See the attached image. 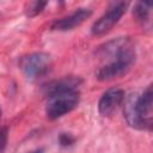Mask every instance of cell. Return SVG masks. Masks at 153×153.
Segmentation results:
<instances>
[{
  "mask_svg": "<svg viewBox=\"0 0 153 153\" xmlns=\"http://www.w3.org/2000/svg\"><path fill=\"white\" fill-rule=\"evenodd\" d=\"M79 98L80 97L78 91H71L48 97L49 102L45 108L47 117L50 120H56L67 115L76 108L79 104Z\"/></svg>",
  "mask_w": 153,
  "mask_h": 153,
  "instance_id": "6da1fadb",
  "label": "cell"
},
{
  "mask_svg": "<svg viewBox=\"0 0 153 153\" xmlns=\"http://www.w3.org/2000/svg\"><path fill=\"white\" fill-rule=\"evenodd\" d=\"M51 66V57L47 53H32L23 56L19 61V67L29 79H36L48 73Z\"/></svg>",
  "mask_w": 153,
  "mask_h": 153,
  "instance_id": "7a4b0ae2",
  "label": "cell"
},
{
  "mask_svg": "<svg viewBox=\"0 0 153 153\" xmlns=\"http://www.w3.org/2000/svg\"><path fill=\"white\" fill-rule=\"evenodd\" d=\"M127 6H128L127 2L114 4L111 7H109V10L102 17H99L93 23V25L91 27V32L96 36H100V35L109 32L114 27V25H116L118 23V20L126 12Z\"/></svg>",
  "mask_w": 153,
  "mask_h": 153,
  "instance_id": "3957f363",
  "label": "cell"
},
{
  "mask_svg": "<svg viewBox=\"0 0 153 153\" xmlns=\"http://www.w3.org/2000/svg\"><path fill=\"white\" fill-rule=\"evenodd\" d=\"M135 97L130 96L124 105V116L127 120V123L140 130H148L153 131V117H142L140 116L135 110Z\"/></svg>",
  "mask_w": 153,
  "mask_h": 153,
  "instance_id": "277c9868",
  "label": "cell"
},
{
  "mask_svg": "<svg viewBox=\"0 0 153 153\" xmlns=\"http://www.w3.org/2000/svg\"><path fill=\"white\" fill-rule=\"evenodd\" d=\"M92 12L88 8H78L75 12L72 14L56 19L51 24V30H57V31H69L73 30L78 26H80L86 19L91 17Z\"/></svg>",
  "mask_w": 153,
  "mask_h": 153,
  "instance_id": "5b68a950",
  "label": "cell"
},
{
  "mask_svg": "<svg viewBox=\"0 0 153 153\" xmlns=\"http://www.w3.org/2000/svg\"><path fill=\"white\" fill-rule=\"evenodd\" d=\"M123 99H124V91L118 87H114L105 91L98 102L99 114L103 116H109L118 108V105H121Z\"/></svg>",
  "mask_w": 153,
  "mask_h": 153,
  "instance_id": "8992f818",
  "label": "cell"
},
{
  "mask_svg": "<svg viewBox=\"0 0 153 153\" xmlns=\"http://www.w3.org/2000/svg\"><path fill=\"white\" fill-rule=\"evenodd\" d=\"M130 66L131 63L126 62V61H120V60L110 61L109 63L104 65L97 71L96 78L99 81H109L115 78H120L129 71Z\"/></svg>",
  "mask_w": 153,
  "mask_h": 153,
  "instance_id": "52a82bcc",
  "label": "cell"
},
{
  "mask_svg": "<svg viewBox=\"0 0 153 153\" xmlns=\"http://www.w3.org/2000/svg\"><path fill=\"white\" fill-rule=\"evenodd\" d=\"M80 84V80L74 76H65L62 79L55 80L49 82L44 90L47 97H51L55 94L65 93V92H71V91H78V86Z\"/></svg>",
  "mask_w": 153,
  "mask_h": 153,
  "instance_id": "ba28073f",
  "label": "cell"
},
{
  "mask_svg": "<svg viewBox=\"0 0 153 153\" xmlns=\"http://www.w3.org/2000/svg\"><path fill=\"white\" fill-rule=\"evenodd\" d=\"M135 110L142 117H148L147 115L153 110V84L148 85L146 90L137 97H135Z\"/></svg>",
  "mask_w": 153,
  "mask_h": 153,
  "instance_id": "9c48e42d",
  "label": "cell"
},
{
  "mask_svg": "<svg viewBox=\"0 0 153 153\" xmlns=\"http://www.w3.org/2000/svg\"><path fill=\"white\" fill-rule=\"evenodd\" d=\"M153 7V2L149 1H141V2H136L133 10V16L134 18L139 22V23H147L149 14H151V10Z\"/></svg>",
  "mask_w": 153,
  "mask_h": 153,
  "instance_id": "30bf717a",
  "label": "cell"
},
{
  "mask_svg": "<svg viewBox=\"0 0 153 153\" xmlns=\"http://www.w3.org/2000/svg\"><path fill=\"white\" fill-rule=\"evenodd\" d=\"M45 5H47L45 1H31V2H27L26 6H25L26 16H29V17H35V16L39 14V13L44 10Z\"/></svg>",
  "mask_w": 153,
  "mask_h": 153,
  "instance_id": "8fae6325",
  "label": "cell"
},
{
  "mask_svg": "<svg viewBox=\"0 0 153 153\" xmlns=\"http://www.w3.org/2000/svg\"><path fill=\"white\" fill-rule=\"evenodd\" d=\"M59 141H60L61 146L66 147V146H71L74 142V137L71 134H68V133H62L60 135V137H59Z\"/></svg>",
  "mask_w": 153,
  "mask_h": 153,
  "instance_id": "7c38bea8",
  "label": "cell"
},
{
  "mask_svg": "<svg viewBox=\"0 0 153 153\" xmlns=\"http://www.w3.org/2000/svg\"><path fill=\"white\" fill-rule=\"evenodd\" d=\"M1 137H2V141H1V149L2 152L5 151V147H6V143H7V128L4 127L2 130H1Z\"/></svg>",
  "mask_w": 153,
  "mask_h": 153,
  "instance_id": "4fadbf2b",
  "label": "cell"
},
{
  "mask_svg": "<svg viewBox=\"0 0 153 153\" xmlns=\"http://www.w3.org/2000/svg\"><path fill=\"white\" fill-rule=\"evenodd\" d=\"M30 153H43V149H42V148H39V149H36V151H32V152H30Z\"/></svg>",
  "mask_w": 153,
  "mask_h": 153,
  "instance_id": "5bb4252c",
  "label": "cell"
}]
</instances>
